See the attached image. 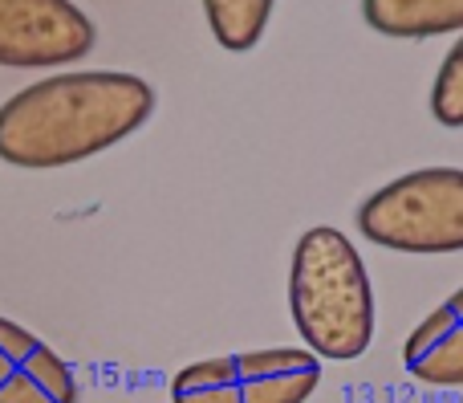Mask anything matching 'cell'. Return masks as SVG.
Instances as JSON below:
<instances>
[{
	"mask_svg": "<svg viewBox=\"0 0 463 403\" xmlns=\"http://www.w3.org/2000/svg\"><path fill=\"white\" fill-rule=\"evenodd\" d=\"M155 114V90L127 70H73L0 102V159L49 171L110 151Z\"/></svg>",
	"mask_w": 463,
	"mask_h": 403,
	"instance_id": "cell-1",
	"label": "cell"
},
{
	"mask_svg": "<svg viewBox=\"0 0 463 403\" xmlns=\"http://www.w3.org/2000/svg\"><path fill=\"white\" fill-rule=\"evenodd\" d=\"M288 314L305 350L326 363H354L374 342V285L362 253L334 225H317L297 241Z\"/></svg>",
	"mask_w": 463,
	"mask_h": 403,
	"instance_id": "cell-2",
	"label": "cell"
},
{
	"mask_svg": "<svg viewBox=\"0 0 463 403\" xmlns=\"http://www.w3.org/2000/svg\"><path fill=\"white\" fill-rule=\"evenodd\" d=\"M358 233L394 253H463V168H419L366 196Z\"/></svg>",
	"mask_w": 463,
	"mask_h": 403,
	"instance_id": "cell-3",
	"label": "cell"
},
{
	"mask_svg": "<svg viewBox=\"0 0 463 403\" xmlns=\"http://www.w3.org/2000/svg\"><path fill=\"white\" fill-rule=\"evenodd\" d=\"M321 383V359L305 347L236 350L200 359L171 379V403H305Z\"/></svg>",
	"mask_w": 463,
	"mask_h": 403,
	"instance_id": "cell-4",
	"label": "cell"
},
{
	"mask_svg": "<svg viewBox=\"0 0 463 403\" xmlns=\"http://www.w3.org/2000/svg\"><path fill=\"white\" fill-rule=\"evenodd\" d=\"M98 29L65 0H0V65L5 70H53L94 49Z\"/></svg>",
	"mask_w": 463,
	"mask_h": 403,
	"instance_id": "cell-5",
	"label": "cell"
},
{
	"mask_svg": "<svg viewBox=\"0 0 463 403\" xmlns=\"http://www.w3.org/2000/svg\"><path fill=\"white\" fill-rule=\"evenodd\" d=\"M0 403H78L70 363L8 318H0Z\"/></svg>",
	"mask_w": 463,
	"mask_h": 403,
	"instance_id": "cell-6",
	"label": "cell"
},
{
	"mask_svg": "<svg viewBox=\"0 0 463 403\" xmlns=\"http://www.w3.org/2000/svg\"><path fill=\"white\" fill-rule=\"evenodd\" d=\"M402 367L431 388H463V285L411 331Z\"/></svg>",
	"mask_w": 463,
	"mask_h": 403,
	"instance_id": "cell-7",
	"label": "cell"
},
{
	"mask_svg": "<svg viewBox=\"0 0 463 403\" xmlns=\"http://www.w3.org/2000/svg\"><path fill=\"white\" fill-rule=\"evenodd\" d=\"M362 21L394 41L463 33V0H366Z\"/></svg>",
	"mask_w": 463,
	"mask_h": 403,
	"instance_id": "cell-8",
	"label": "cell"
},
{
	"mask_svg": "<svg viewBox=\"0 0 463 403\" xmlns=\"http://www.w3.org/2000/svg\"><path fill=\"white\" fill-rule=\"evenodd\" d=\"M212 37L232 53H244L264 37V24L272 21L269 0H208L203 5Z\"/></svg>",
	"mask_w": 463,
	"mask_h": 403,
	"instance_id": "cell-9",
	"label": "cell"
},
{
	"mask_svg": "<svg viewBox=\"0 0 463 403\" xmlns=\"http://www.w3.org/2000/svg\"><path fill=\"white\" fill-rule=\"evenodd\" d=\"M431 114L451 130L463 127V37H456L431 82Z\"/></svg>",
	"mask_w": 463,
	"mask_h": 403,
	"instance_id": "cell-10",
	"label": "cell"
}]
</instances>
